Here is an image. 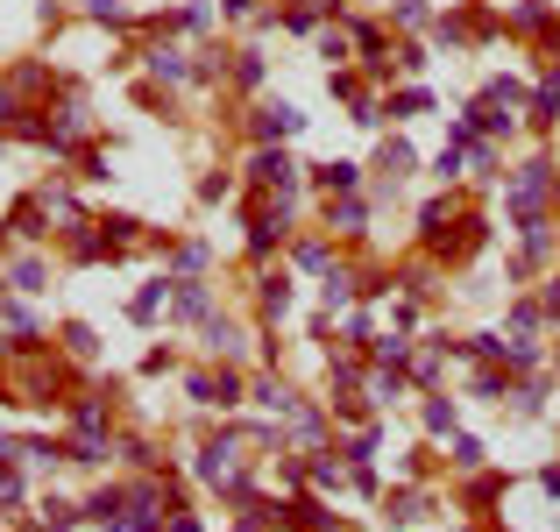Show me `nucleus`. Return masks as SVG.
Here are the masks:
<instances>
[{
	"label": "nucleus",
	"instance_id": "nucleus-1",
	"mask_svg": "<svg viewBox=\"0 0 560 532\" xmlns=\"http://www.w3.org/2000/svg\"><path fill=\"white\" fill-rule=\"evenodd\" d=\"M298 178H305V164L291 157L284 142H270V149H256V157H249V185H263V192H277V199H298Z\"/></svg>",
	"mask_w": 560,
	"mask_h": 532
},
{
	"label": "nucleus",
	"instance_id": "nucleus-2",
	"mask_svg": "<svg viewBox=\"0 0 560 532\" xmlns=\"http://www.w3.org/2000/svg\"><path fill=\"white\" fill-rule=\"evenodd\" d=\"M298 128H305V114H298L291 100H263V107L249 114V142H256V149H270V142H291Z\"/></svg>",
	"mask_w": 560,
	"mask_h": 532
},
{
	"label": "nucleus",
	"instance_id": "nucleus-3",
	"mask_svg": "<svg viewBox=\"0 0 560 532\" xmlns=\"http://www.w3.org/2000/svg\"><path fill=\"white\" fill-rule=\"evenodd\" d=\"M291 213H298V199H277V206H263L249 220V256H270V249L291 242Z\"/></svg>",
	"mask_w": 560,
	"mask_h": 532
},
{
	"label": "nucleus",
	"instance_id": "nucleus-4",
	"mask_svg": "<svg viewBox=\"0 0 560 532\" xmlns=\"http://www.w3.org/2000/svg\"><path fill=\"white\" fill-rule=\"evenodd\" d=\"M185 391H192V405H220V412H234V405H242V369H199Z\"/></svg>",
	"mask_w": 560,
	"mask_h": 532
},
{
	"label": "nucleus",
	"instance_id": "nucleus-5",
	"mask_svg": "<svg viewBox=\"0 0 560 532\" xmlns=\"http://www.w3.org/2000/svg\"><path fill=\"white\" fill-rule=\"evenodd\" d=\"M362 391H369V405H376V412H390V405H405L412 369H405V362H376V369L362 376Z\"/></svg>",
	"mask_w": 560,
	"mask_h": 532
},
{
	"label": "nucleus",
	"instance_id": "nucleus-6",
	"mask_svg": "<svg viewBox=\"0 0 560 532\" xmlns=\"http://www.w3.org/2000/svg\"><path fill=\"white\" fill-rule=\"evenodd\" d=\"M305 185H312V192H327V199L362 192V164H348V157H334V164H305Z\"/></svg>",
	"mask_w": 560,
	"mask_h": 532
},
{
	"label": "nucleus",
	"instance_id": "nucleus-7",
	"mask_svg": "<svg viewBox=\"0 0 560 532\" xmlns=\"http://www.w3.org/2000/svg\"><path fill=\"white\" fill-rule=\"evenodd\" d=\"M8 227L22 242H50L57 227H50V206H43V192H29V199H15V213H8Z\"/></svg>",
	"mask_w": 560,
	"mask_h": 532
},
{
	"label": "nucleus",
	"instance_id": "nucleus-8",
	"mask_svg": "<svg viewBox=\"0 0 560 532\" xmlns=\"http://www.w3.org/2000/svg\"><path fill=\"white\" fill-rule=\"evenodd\" d=\"M171 313L178 320H206L213 313V284L206 277H171Z\"/></svg>",
	"mask_w": 560,
	"mask_h": 532
},
{
	"label": "nucleus",
	"instance_id": "nucleus-9",
	"mask_svg": "<svg viewBox=\"0 0 560 532\" xmlns=\"http://www.w3.org/2000/svg\"><path fill=\"white\" fill-rule=\"evenodd\" d=\"M327 227H334V235H369V199H362V192L327 199Z\"/></svg>",
	"mask_w": 560,
	"mask_h": 532
},
{
	"label": "nucleus",
	"instance_id": "nucleus-10",
	"mask_svg": "<svg viewBox=\"0 0 560 532\" xmlns=\"http://www.w3.org/2000/svg\"><path fill=\"white\" fill-rule=\"evenodd\" d=\"M525 121H532V128H553V121H560V71H553V64L539 71V93L525 100Z\"/></svg>",
	"mask_w": 560,
	"mask_h": 532
},
{
	"label": "nucleus",
	"instance_id": "nucleus-11",
	"mask_svg": "<svg viewBox=\"0 0 560 532\" xmlns=\"http://www.w3.org/2000/svg\"><path fill=\"white\" fill-rule=\"evenodd\" d=\"M256 306H263V320H284L291 313V270H263L256 277Z\"/></svg>",
	"mask_w": 560,
	"mask_h": 532
},
{
	"label": "nucleus",
	"instance_id": "nucleus-12",
	"mask_svg": "<svg viewBox=\"0 0 560 532\" xmlns=\"http://www.w3.org/2000/svg\"><path fill=\"white\" fill-rule=\"evenodd\" d=\"M142 64H149V71H156V79H164V86L192 79V57H185L178 43H149V50H142Z\"/></svg>",
	"mask_w": 560,
	"mask_h": 532
},
{
	"label": "nucleus",
	"instance_id": "nucleus-13",
	"mask_svg": "<svg viewBox=\"0 0 560 532\" xmlns=\"http://www.w3.org/2000/svg\"><path fill=\"white\" fill-rule=\"evenodd\" d=\"M383 511H390V525H426V518H433V497H426V490H390Z\"/></svg>",
	"mask_w": 560,
	"mask_h": 532
},
{
	"label": "nucleus",
	"instance_id": "nucleus-14",
	"mask_svg": "<svg viewBox=\"0 0 560 532\" xmlns=\"http://www.w3.org/2000/svg\"><path fill=\"white\" fill-rule=\"evenodd\" d=\"M164 306H171V277H149V284L128 298V320H135V327H149V320L164 313Z\"/></svg>",
	"mask_w": 560,
	"mask_h": 532
},
{
	"label": "nucleus",
	"instance_id": "nucleus-15",
	"mask_svg": "<svg viewBox=\"0 0 560 532\" xmlns=\"http://www.w3.org/2000/svg\"><path fill=\"white\" fill-rule=\"evenodd\" d=\"M256 405H263L270 419H291V412H298L305 398H298V391L284 384V376H256Z\"/></svg>",
	"mask_w": 560,
	"mask_h": 532
},
{
	"label": "nucleus",
	"instance_id": "nucleus-16",
	"mask_svg": "<svg viewBox=\"0 0 560 532\" xmlns=\"http://www.w3.org/2000/svg\"><path fill=\"white\" fill-rule=\"evenodd\" d=\"M355 298H362V284H355V277H348L341 263H334L327 277H319V306H327V313H348Z\"/></svg>",
	"mask_w": 560,
	"mask_h": 532
},
{
	"label": "nucleus",
	"instance_id": "nucleus-17",
	"mask_svg": "<svg viewBox=\"0 0 560 532\" xmlns=\"http://www.w3.org/2000/svg\"><path fill=\"white\" fill-rule=\"evenodd\" d=\"M426 36H433L440 50H468V43H475V15H461V8H447V15H440V22H433Z\"/></svg>",
	"mask_w": 560,
	"mask_h": 532
},
{
	"label": "nucleus",
	"instance_id": "nucleus-18",
	"mask_svg": "<svg viewBox=\"0 0 560 532\" xmlns=\"http://www.w3.org/2000/svg\"><path fill=\"white\" fill-rule=\"evenodd\" d=\"M284 440H305V447H319V440H327V405H298V412L284 419Z\"/></svg>",
	"mask_w": 560,
	"mask_h": 532
},
{
	"label": "nucleus",
	"instance_id": "nucleus-19",
	"mask_svg": "<svg viewBox=\"0 0 560 532\" xmlns=\"http://www.w3.org/2000/svg\"><path fill=\"white\" fill-rule=\"evenodd\" d=\"M419 419H426V433H433V440H440V433L454 440V426H461V405H454V398H440V391H426Z\"/></svg>",
	"mask_w": 560,
	"mask_h": 532
},
{
	"label": "nucleus",
	"instance_id": "nucleus-20",
	"mask_svg": "<svg viewBox=\"0 0 560 532\" xmlns=\"http://www.w3.org/2000/svg\"><path fill=\"white\" fill-rule=\"evenodd\" d=\"M412 164H419V157H412V142H405V135H383V149H376V171L397 185V178H405Z\"/></svg>",
	"mask_w": 560,
	"mask_h": 532
},
{
	"label": "nucleus",
	"instance_id": "nucleus-21",
	"mask_svg": "<svg viewBox=\"0 0 560 532\" xmlns=\"http://www.w3.org/2000/svg\"><path fill=\"white\" fill-rule=\"evenodd\" d=\"M383 114H390V121H419V114H433V93H426V86H405V93L383 100Z\"/></svg>",
	"mask_w": 560,
	"mask_h": 532
},
{
	"label": "nucleus",
	"instance_id": "nucleus-22",
	"mask_svg": "<svg viewBox=\"0 0 560 532\" xmlns=\"http://www.w3.org/2000/svg\"><path fill=\"white\" fill-rule=\"evenodd\" d=\"M199 341H206L213 355H234V348H242V327L220 320V313H206V320H199Z\"/></svg>",
	"mask_w": 560,
	"mask_h": 532
},
{
	"label": "nucleus",
	"instance_id": "nucleus-23",
	"mask_svg": "<svg viewBox=\"0 0 560 532\" xmlns=\"http://www.w3.org/2000/svg\"><path fill=\"white\" fill-rule=\"evenodd\" d=\"M43 284H50V263H43V256L8 263V291H22V298H29V291H43Z\"/></svg>",
	"mask_w": 560,
	"mask_h": 532
},
{
	"label": "nucleus",
	"instance_id": "nucleus-24",
	"mask_svg": "<svg viewBox=\"0 0 560 532\" xmlns=\"http://www.w3.org/2000/svg\"><path fill=\"white\" fill-rule=\"evenodd\" d=\"M100 235H107V242H114V256H121V249H135V242H142V220H135V213H100Z\"/></svg>",
	"mask_w": 560,
	"mask_h": 532
},
{
	"label": "nucleus",
	"instance_id": "nucleus-25",
	"mask_svg": "<svg viewBox=\"0 0 560 532\" xmlns=\"http://www.w3.org/2000/svg\"><path fill=\"white\" fill-rule=\"evenodd\" d=\"M539 327H546V306L539 298H518L511 306V341H539Z\"/></svg>",
	"mask_w": 560,
	"mask_h": 532
},
{
	"label": "nucleus",
	"instance_id": "nucleus-26",
	"mask_svg": "<svg viewBox=\"0 0 560 532\" xmlns=\"http://www.w3.org/2000/svg\"><path fill=\"white\" fill-rule=\"evenodd\" d=\"M362 376H369L362 355H334V362H327V391H362Z\"/></svg>",
	"mask_w": 560,
	"mask_h": 532
},
{
	"label": "nucleus",
	"instance_id": "nucleus-27",
	"mask_svg": "<svg viewBox=\"0 0 560 532\" xmlns=\"http://www.w3.org/2000/svg\"><path fill=\"white\" fill-rule=\"evenodd\" d=\"M546 22H553V0H518V8H511V29L518 36H539Z\"/></svg>",
	"mask_w": 560,
	"mask_h": 532
},
{
	"label": "nucleus",
	"instance_id": "nucleus-28",
	"mask_svg": "<svg viewBox=\"0 0 560 532\" xmlns=\"http://www.w3.org/2000/svg\"><path fill=\"white\" fill-rule=\"evenodd\" d=\"M291 525H312V532H341V518H334L327 504H319V497H298V504H291Z\"/></svg>",
	"mask_w": 560,
	"mask_h": 532
},
{
	"label": "nucleus",
	"instance_id": "nucleus-29",
	"mask_svg": "<svg viewBox=\"0 0 560 532\" xmlns=\"http://www.w3.org/2000/svg\"><path fill=\"white\" fill-rule=\"evenodd\" d=\"M390 22L397 29H433L440 15H433V0H390Z\"/></svg>",
	"mask_w": 560,
	"mask_h": 532
},
{
	"label": "nucleus",
	"instance_id": "nucleus-30",
	"mask_svg": "<svg viewBox=\"0 0 560 532\" xmlns=\"http://www.w3.org/2000/svg\"><path fill=\"white\" fill-rule=\"evenodd\" d=\"M483 100H490V107H504V114H518V107H525V100H532V93H525V86H518V79H504V71H497V79H490V86H483Z\"/></svg>",
	"mask_w": 560,
	"mask_h": 532
},
{
	"label": "nucleus",
	"instance_id": "nucleus-31",
	"mask_svg": "<svg viewBox=\"0 0 560 532\" xmlns=\"http://www.w3.org/2000/svg\"><path fill=\"white\" fill-rule=\"evenodd\" d=\"M64 355H78V362H100V334H93L86 320H71V327H64Z\"/></svg>",
	"mask_w": 560,
	"mask_h": 532
},
{
	"label": "nucleus",
	"instance_id": "nucleus-32",
	"mask_svg": "<svg viewBox=\"0 0 560 532\" xmlns=\"http://www.w3.org/2000/svg\"><path fill=\"white\" fill-rule=\"evenodd\" d=\"M277 22H284V29H291V36H312V29H319V22H327V8H319V0H298V8H284V15H277Z\"/></svg>",
	"mask_w": 560,
	"mask_h": 532
},
{
	"label": "nucleus",
	"instance_id": "nucleus-33",
	"mask_svg": "<svg viewBox=\"0 0 560 532\" xmlns=\"http://www.w3.org/2000/svg\"><path fill=\"white\" fill-rule=\"evenodd\" d=\"M291 256H298V270H312V277H327V270H334V249L319 242V235H305V242H298Z\"/></svg>",
	"mask_w": 560,
	"mask_h": 532
},
{
	"label": "nucleus",
	"instance_id": "nucleus-34",
	"mask_svg": "<svg viewBox=\"0 0 560 532\" xmlns=\"http://www.w3.org/2000/svg\"><path fill=\"white\" fill-rule=\"evenodd\" d=\"M29 483H22V462H0V511H22Z\"/></svg>",
	"mask_w": 560,
	"mask_h": 532
},
{
	"label": "nucleus",
	"instance_id": "nucleus-35",
	"mask_svg": "<svg viewBox=\"0 0 560 532\" xmlns=\"http://www.w3.org/2000/svg\"><path fill=\"white\" fill-rule=\"evenodd\" d=\"M369 355H376V362H412V341H405V327L376 334V341H369Z\"/></svg>",
	"mask_w": 560,
	"mask_h": 532
},
{
	"label": "nucleus",
	"instance_id": "nucleus-36",
	"mask_svg": "<svg viewBox=\"0 0 560 532\" xmlns=\"http://www.w3.org/2000/svg\"><path fill=\"white\" fill-rule=\"evenodd\" d=\"M319 57H327V71H348V57H355V36L327 29V36H319Z\"/></svg>",
	"mask_w": 560,
	"mask_h": 532
},
{
	"label": "nucleus",
	"instance_id": "nucleus-37",
	"mask_svg": "<svg viewBox=\"0 0 560 532\" xmlns=\"http://www.w3.org/2000/svg\"><path fill=\"white\" fill-rule=\"evenodd\" d=\"M447 462H454L461 476H475V469H483V440H468V433H454V447H447Z\"/></svg>",
	"mask_w": 560,
	"mask_h": 532
},
{
	"label": "nucleus",
	"instance_id": "nucleus-38",
	"mask_svg": "<svg viewBox=\"0 0 560 532\" xmlns=\"http://www.w3.org/2000/svg\"><path fill=\"white\" fill-rule=\"evenodd\" d=\"M461 171H468V149H461V142H447L440 157H433V178H440V185H454Z\"/></svg>",
	"mask_w": 560,
	"mask_h": 532
},
{
	"label": "nucleus",
	"instance_id": "nucleus-39",
	"mask_svg": "<svg viewBox=\"0 0 560 532\" xmlns=\"http://www.w3.org/2000/svg\"><path fill=\"white\" fill-rule=\"evenodd\" d=\"M234 86H263V50H234V71H227Z\"/></svg>",
	"mask_w": 560,
	"mask_h": 532
},
{
	"label": "nucleus",
	"instance_id": "nucleus-40",
	"mask_svg": "<svg viewBox=\"0 0 560 532\" xmlns=\"http://www.w3.org/2000/svg\"><path fill=\"white\" fill-rule=\"evenodd\" d=\"M86 15H93L100 29H128V8H121V0H86Z\"/></svg>",
	"mask_w": 560,
	"mask_h": 532
},
{
	"label": "nucleus",
	"instance_id": "nucleus-41",
	"mask_svg": "<svg viewBox=\"0 0 560 532\" xmlns=\"http://www.w3.org/2000/svg\"><path fill=\"white\" fill-rule=\"evenodd\" d=\"M78 178H86V185H107L114 171H107V149H86V157H78Z\"/></svg>",
	"mask_w": 560,
	"mask_h": 532
},
{
	"label": "nucleus",
	"instance_id": "nucleus-42",
	"mask_svg": "<svg viewBox=\"0 0 560 532\" xmlns=\"http://www.w3.org/2000/svg\"><path fill=\"white\" fill-rule=\"evenodd\" d=\"M206 270V242H178V277H199Z\"/></svg>",
	"mask_w": 560,
	"mask_h": 532
},
{
	"label": "nucleus",
	"instance_id": "nucleus-43",
	"mask_svg": "<svg viewBox=\"0 0 560 532\" xmlns=\"http://www.w3.org/2000/svg\"><path fill=\"white\" fill-rule=\"evenodd\" d=\"M178 15H185L192 36H206V29H213V0H192V8H178Z\"/></svg>",
	"mask_w": 560,
	"mask_h": 532
},
{
	"label": "nucleus",
	"instance_id": "nucleus-44",
	"mask_svg": "<svg viewBox=\"0 0 560 532\" xmlns=\"http://www.w3.org/2000/svg\"><path fill=\"white\" fill-rule=\"evenodd\" d=\"M227 192H234V178H227V171H213V178H199V199H206V206H220Z\"/></svg>",
	"mask_w": 560,
	"mask_h": 532
},
{
	"label": "nucleus",
	"instance_id": "nucleus-45",
	"mask_svg": "<svg viewBox=\"0 0 560 532\" xmlns=\"http://www.w3.org/2000/svg\"><path fill=\"white\" fill-rule=\"evenodd\" d=\"M490 497H504V476H475L468 483V504H490Z\"/></svg>",
	"mask_w": 560,
	"mask_h": 532
},
{
	"label": "nucleus",
	"instance_id": "nucleus-46",
	"mask_svg": "<svg viewBox=\"0 0 560 532\" xmlns=\"http://www.w3.org/2000/svg\"><path fill=\"white\" fill-rule=\"evenodd\" d=\"M121 454H128V462H135V469H156V462H164V454H156V447H149V440H128V447H121Z\"/></svg>",
	"mask_w": 560,
	"mask_h": 532
},
{
	"label": "nucleus",
	"instance_id": "nucleus-47",
	"mask_svg": "<svg viewBox=\"0 0 560 532\" xmlns=\"http://www.w3.org/2000/svg\"><path fill=\"white\" fill-rule=\"evenodd\" d=\"M348 341H362V348H369V341H376V320H369V313H348Z\"/></svg>",
	"mask_w": 560,
	"mask_h": 532
},
{
	"label": "nucleus",
	"instance_id": "nucleus-48",
	"mask_svg": "<svg viewBox=\"0 0 560 532\" xmlns=\"http://www.w3.org/2000/svg\"><path fill=\"white\" fill-rule=\"evenodd\" d=\"M397 71H412V79H419V71H426V50H419V43H405V50H397Z\"/></svg>",
	"mask_w": 560,
	"mask_h": 532
},
{
	"label": "nucleus",
	"instance_id": "nucleus-49",
	"mask_svg": "<svg viewBox=\"0 0 560 532\" xmlns=\"http://www.w3.org/2000/svg\"><path fill=\"white\" fill-rule=\"evenodd\" d=\"M539 306H546V313L560 320V277H546V291H539Z\"/></svg>",
	"mask_w": 560,
	"mask_h": 532
},
{
	"label": "nucleus",
	"instance_id": "nucleus-50",
	"mask_svg": "<svg viewBox=\"0 0 560 532\" xmlns=\"http://www.w3.org/2000/svg\"><path fill=\"white\" fill-rule=\"evenodd\" d=\"M220 15H256V0H220Z\"/></svg>",
	"mask_w": 560,
	"mask_h": 532
},
{
	"label": "nucleus",
	"instance_id": "nucleus-51",
	"mask_svg": "<svg viewBox=\"0 0 560 532\" xmlns=\"http://www.w3.org/2000/svg\"><path fill=\"white\" fill-rule=\"evenodd\" d=\"M171 532H206V525H199L192 511H178V518H171Z\"/></svg>",
	"mask_w": 560,
	"mask_h": 532
},
{
	"label": "nucleus",
	"instance_id": "nucleus-52",
	"mask_svg": "<svg viewBox=\"0 0 560 532\" xmlns=\"http://www.w3.org/2000/svg\"><path fill=\"white\" fill-rule=\"evenodd\" d=\"M234 532H270V525H263V518H242V525H234Z\"/></svg>",
	"mask_w": 560,
	"mask_h": 532
},
{
	"label": "nucleus",
	"instance_id": "nucleus-53",
	"mask_svg": "<svg viewBox=\"0 0 560 532\" xmlns=\"http://www.w3.org/2000/svg\"><path fill=\"white\" fill-rule=\"evenodd\" d=\"M0 256H8V235H0Z\"/></svg>",
	"mask_w": 560,
	"mask_h": 532
},
{
	"label": "nucleus",
	"instance_id": "nucleus-54",
	"mask_svg": "<svg viewBox=\"0 0 560 532\" xmlns=\"http://www.w3.org/2000/svg\"><path fill=\"white\" fill-rule=\"evenodd\" d=\"M553 50H560V29H553Z\"/></svg>",
	"mask_w": 560,
	"mask_h": 532
},
{
	"label": "nucleus",
	"instance_id": "nucleus-55",
	"mask_svg": "<svg viewBox=\"0 0 560 532\" xmlns=\"http://www.w3.org/2000/svg\"><path fill=\"white\" fill-rule=\"evenodd\" d=\"M291 8H298V0H291Z\"/></svg>",
	"mask_w": 560,
	"mask_h": 532
},
{
	"label": "nucleus",
	"instance_id": "nucleus-56",
	"mask_svg": "<svg viewBox=\"0 0 560 532\" xmlns=\"http://www.w3.org/2000/svg\"><path fill=\"white\" fill-rule=\"evenodd\" d=\"M553 362H560V355H553Z\"/></svg>",
	"mask_w": 560,
	"mask_h": 532
}]
</instances>
